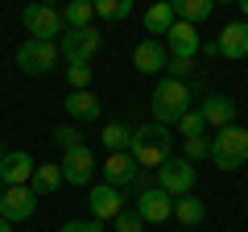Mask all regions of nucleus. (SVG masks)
<instances>
[{
    "label": "nucleus",
    "instance_id": "obj_31",
    "mask_svg": "<svg viewBox=\"0 0 248 232\" xmlns=\"http://www.w3.org/2000/svg\"><path fill=\"white\" fill-rule=\"evenodd\" d=\"M58 232H104V224L99 220H66Z\"/></svg>",
    "mask_w": 248,
    "mask_h": 232
},
{
    "label": "nucleus",
    "instance_id": "obj_11",
    "mask_svg": "<svg viewBox=\"0 0 248 232\" xmlns=\"http://www.w3.org/2000/svg\"><path fill=\"white\" fill-rule=\"evenodd\" d=\"M137 215H141L145 224H166L170 215H174V199L166 195L161 187H145L141 191V199H137V207H133Z\"/></svg>",
    "mask_w": 248,
    "mask_h": 232
},
{
    "label": "nucleus",
    "instance_id": "obj_10",
    "mask_svg": "<svg viewBox=\"0 0 248 232\" xmlns=\"http://www.w3.org/2000/svg\"><path fill=\"white\" fill-rule=\"evenodd\" d=\"M33 170H37L33 153L9 149L4 162H0V182H4V187H29V182H33Z\"/></svg>",
    "mask_w": 248,
    "mask_h": 232
},
{
    "label": "nucleus",
    "instance_id": "obj_21",
    "mask_svg": "<svg viewBox=\"0 0 248 232\" xmlns=\"http://www.w3.org/2000/svg\"><path fill=\"white\" fill-rule=\"evenodd\" d=\"M99 141H104L108 153H128V145H133V129L120 125V120H112V125L99 129Z\"/></svg>",
    "mask_w": 248,
    "mask_h": 232
},
{
    "label": "nucleus",
    "instance_id": "obj_28",
    "mask_svg": "<svg viewBox=\"0 0 248 232\" xmlns=\"http://www.w3.org/2000/svg\"><path fill=\"white\" fill-rule=\"evenodd\" d=\"M178 129H182V137H207V120H203L199 108H190V112L178 120Z\"/></svg>",
    "mask_w": 248,
    "mask_h": 232
},
{
    "label": "nucleus",
    "instance_id": "obj_33",
    "mask_svg": "<svg viewBox=\"0 0 248 232\" xmlns=\"http://www.w3.org/2000/svg\"><path fill=\"white\" fill-rule=\"evenodd\" d=\"M0 232H13V224H9V220H0Z\"/></svg>",
    "mask_w": 248,
    "mask_h": 232
},
{
    "label": "nucleus",
    "instance_id": "obj_2",
    "mask_svg": "<svg viewBox=\"0 0 248 232\" xmlns=\"http://www.w3.org/2000/svg\"><path fill=\"white\" fill-rule=\"evenodd\" d=\"M149 108H153V125H178V120L190 112V87L166 75V79H157V87H153Z\"/></svg>",
    "mask_w": 248,
    "mask_h": 232
},
{
    "label": "nucleus",
    "instance_id": "obj_14",
    "mask_svg": "<svg viewBox=\"0 0 248 232\" xmlns=\"http://www.w3.org/2000/svg\"><path fill=\"white\" fill-rule=\"evenodd\" d=\"M215 54H223V58H232V63L248 58V21L244 17L223 25V33L215 37Z\"/></svg>",
    "mask_w": 248,
    "mask_h": 232
},
{
    "label": "nucleus",
    "instance_id": "obj_16",
    "mask_svg": "<svg viewBox=\"0 0 248 232\" xmlns=\"http://www.w3.org/2000/svg\"><path fill=\"white\" fill-rule=\"evenodd\" d=\"M99 170H104V182H108V187H116V191H124L137 174H141V166L133 162V153H108V162Z\"/></svg>",
    "mask_w": 248,
    "mask_h": 232
},
{
    "label": "nucleus",
    "instance_id": "obj_12",
    "mask_svg": "<svg viewBox=\"0 0 248 232\" xmlns=\"http://www.w3.org/2000/svg\"><path fill=\"white\" fill-rule=\"evenodd\" d=\"M166 50H170V58H186V63H195V54L203 50V37H199L195 25L174 21V29L166 33Z\"/></svg>",
    "mask_w": 248,
    "mask_h": 232
},
{
    "label": "nucleus",
    "instance_id": "obj_18",
    "mask_svg": "<svg viewBox=\"0 0 248 232\" xmlns=\"http://www.w3.org/2000/svg\"><path fill=\"white\" fill-rule=\"evenodd\" d=\"M104 104L95 99V91H71L66 96V116L71 120H99Z\"/></svg>",
    "mask_w": 248,
    "mask_h": 232
},
{
    "label": "nucleus",
    "instance_id": "obj_17",
    "mask_svg": "<svg viewBox=\"0 0 248 232\" xmlns=\"http://www.w3.org/2000/svg\"><path fill=\"white\" fill-rule=\"evenodd\" d=\"M199 112H203L207 129H215V133H219V129H228V125H236V99H232V96H219V91H215V96H207Z\"/></svg>",
    "mask_w": 248,
    "mask_h": 232
},
{
    "label": "nucleus",
    "instance_id": "obj_20",
    "mask_svg": "<svg viewBox=\"0 0 248 232\" xmlns=\"http://www.w3.org/2000/svg\"><path fill=\"white\" fill-rule=\"evenodd\" d=\"M174 4H166V0H157V4H149V9H145V29H149V33H161L166 37L170 29H174Z\"/></svg>",
    "mask_w": 248,
    "mask_h": 232
},
{
    "label": "nucleus",
    "instance_id": "obj_7",
    "mask_svg": "<svg viewBox=\"0 0 248 232\" xmlns=\"http://www.w3.org/2000/svg\"><path fill=\"white\" fill-rule=\"evenodd\" d=\"M25 29L33 33V42H54V37L62 33V13L58 9H50V4H25Z\"/></svg>",
    "mask_w": 248,
    "mask_h": 232
},
{
    "label": "nucleus",
    "instance_id": "obj_19",
    "mask_svg": "<svg viewBox=\"0 0 248 232\" xmlns=\"http://www.w3.org/2000/svg\"><path fill=\"white\" fill-rule=\"evenodd\" d=\"M174 220L186 224V228H199V224L207 220V203H203V199H195V195L174 199Z\"/></svg>",
    "mask_w": 248,
    "mask_h": 232
},
{
    "label": "nucleus",
    "instance_id": "obj_6",
    "mask_svg": "<svg viewBox=\"0 0 248 232\" xmlns=\"http://www.w3.org/2000/svg\"><path fill=\"white\" fill-rule=\"evenodd\" d=\"M195 166H190V162L186 158H170L166 166L157 170V187L166 191L170 199H182V195H190V191H195Z\"/></svg>",
    "mask_w": 248,
    "mask_h": 232
},
{
    "label": "nucleus",
    "instance_id": "obj_5",
    "mask_svg": "<svg viewBox=\"0 0 248 232\" xmlns=\"http://www.w3.org/2000/svg\"><path fill=\"white\" fill-rule=\"evenodd\" d=\"M58 46L54 42H33V37H29V42H21L17 46V66L25 75H46V71H54V66H58Z\"/></svg>",
    "mask_w": 248,
    "mask_h": 232
},
{
    "label": "nucleus",
    "instance_id": "obj_8",
    "mask_svg": "<svg viewBox=\"0 0 248 232\" xmlns=\"http://www.w3.org/2000/svg\"><path fill=\"white\" fill-rule=\"evenodd\" d=\"M33 212H37V191L33 187H4V195H0V220L21 224Z\"/></svg>",
    "mask_w": 248,
    "mask_h": 232
},
{
    "label": "nucleus",
    "instance_id": "obj_29",
    "mask_svg": "<svg viewBox=\"0 0 248 232\" xmlns=\"http://www.w3.org/2000/svg\"><path fill=\"white\" fill-rule=\"evenodd\" d=\"M54 141H58L62 153H71V149H79V145H83V133L75 125H58V129H54Z\"/></svg>",
    "mask_w": 248,
    "mask_h": 232
},
{
    "label": "nucleus",
    "instance_id": "obj_3",
    "mask_svg": "<svg viewBox=\"0 0 248 232\" xmlns=\"http://www.w3.org/2000/svg\"><path fill=\"white\" fill-rule=\"evenodd\" d=\"M211 162L219 170H240L248 162V129L228 125L219 133H211Z\"/></svg>",
    "mask_w": 248,
    "mask_h": 232
},
{
    "label": "nucleus",
    "instance_id": "obj_22",
    "mask_svg": "<svg viewBox=\"0 0 248 232\" xmlns=\"http://www.w3.org/2000/svg\"><path fill=\"white\" fill-rule=\"evenodd\" d=\"M58 182H62V166H58V162H37L33 182H29V187H33L37 195H54V191H58Z\"/></svg>",
    "mask_w": 248,
    "mask_h": 232
},
{
    "label": "nucleus",
    "instance_id": "obj_34",
    "mask_svg": "<svg viewBox=\"0 0 248 232\" xmlns=\"http://www.w3.org/2000/svg\"><path fill=\"white\" fill-rule=\"evenodd\" d=\"M240 13H244V21H248V0H240Z\"/></svg>",
    "mask_w": 248,
    "mask_h": 232
},
{
    "label": "nucleus",
    "instance_id": "obj_15",
    "mask_svg": "<svg viewBox=\"0 0 248 232\" xmlns=\"http://www.w3.org/2000/svg\"><path fill=\"white\" fill-rule=\"evenodd\" d=\"M91 220H116V215L124 212V191H116V187H108V182H99V187H91Z\"/></svg>",
    "mask_w": 248,
    "mask_h": 232
},
{
    "label": "nucleus",
    "instance_id": "obj_27",
    "mask_svg": "<svg viewBox=\"0 0 248 232\" xmlns=\"http://www.w3.org/2000/svg\"><path fill=\"white\" fill-rule=\"evenodd\" d=\"M66 83H71V91H91V63H71Z\"/></svg>",
    "mask_w": 248,
    "mask_h": 232
},
{
    "label": "nucleus",
    "instance_id": "obj_1",
    "mask_svg": "<svg viewBox=\"0 0 248 232\" xmlns=\"http://www.w3.org/2000/svg\"><path fill=\"white\" fill-rule=\"evenodd\" d=\"M128 153H133V162L141 170H161L174 158V137H170L166 125H141V129H133Z\"/></svg>",
    "mask_w": 248,
    "mask_h": 232
},
{
    "label": "nucleus",
    "instance_id": "obj_26",
    "mask_svg": "<svg viewBox=\"0 0 248 232\" xmlns=\"http://www.w3.org/2000/svg\"><path fill=\"white\" fill-rule=\"evenodd\" d=\"M182 158L195 166V162L211 158V137H182Z\"/></svg>",
    "mask_w": 248,
    "mask_h": 232
},
{
    "label": "nucleus",
    "instance_id": "obj_35",
    "mask_svg": "<svg viewBox=\"0 0 248 232\" xmlns=\"http://www.w3.org/2000/svg\"><path fill=\"white\" fill-rule=\"evenodd\" d=\"M4 153H9V149H0V162H4Z\"/></svg>",
    "mask_w": 248,
    "mask_h": 232
},
{
    "label": "nucleus",
    "instance_id": "obj_13",
    "mask_svg": "<svg viewBox=\"0 0 248 232\" xmlns=\"http://www.w3.org/2000/svg\"><path fill=\"white\" fill-rule=\"evenodd\" d=\"M133 66L141 75H161L170 66V50H166V42H157V37H145V42H137V50H133Z\"/></svg>",
    "mask_w": 248,
    "mask_h": 232
},
{
    "label": "nucleus",
    "instance_id": "obj_36",
    "mask_svg": "<svg viewBox=\"0 0 248 232\" xmlns=\"http://www.w3.org/2000/svg\"><path fill=\"white\" fill-rule=\"evenodd\" d=\"M0 195H4V182H0Z\"/></svg>",
    "mask_w": 248,
    "mask_h": 232
},
{
    "label": "nucleus",
    "instance_id": "obj_4",
    "mask_svg": "<svg viewBox=\"0 0 248 232\" xmlns=\"http://www.w3.org/2000/svg\"><path fill=\"white\" fill-rule=\"evenodd\" d=\"M99 46H104V33H99L95 25L91 29H66V33L58 37V54L66 63H91L99 54Z\"/></svg>",
    "mask_w": 248,
    "mask_h": 232
},
{
    "label": "nucleus",
    "instance_id": "obj_9",
    "mask_svg": "<svg viewBox=\"0 0 248 232\" xmlns=\"http://www.w3.org/2000/svg\"><path fill=\"white\" fill-rule=\"evenodd\" d=\"M62 182H71V187H87L91 182V174H95V153L87 149V145H79V149H71V153H62Z\"/></svg>",
    "mask_w": 248,
    "mask_h": 232
},
{
    "label": "nucleus",
    "instance_id": "obj_24",
    "mask_svg": "<svg viewBox=\"0 0 248 232\" xmlns=\"http://www.w3.org/2000/svg\"><path fill=\"white\" fill-rule=\"evenodd\" d=\"M91 17H95V0H75L62 9V25L66 29H91Z\"/></svg>",
    "mask_w": 248,
    "mask_h": 232
},
{
    "label": "nucleus",
    "instance_id": "obj_30",
    "mask_svg": "<svg viewBox=\"0 0 248 232\" xmlns=\"http://www.w3.org/2000/svg\"><path fill=\"white\" fill-rule=\"evenodd\" d=\"M112 224H116V232H145V220H141L137 212H128V207H124Z\"/></svg>",
    "mask_w": 248,
    "mask_h": 232
},
{
    "label": "nucleus",
    "instance_id": "obj_23",
    "mask_svg": "<svg viewBox=\"0 0 248 232\" xmlns=\"http://www.w3.org/2000/svg\"><path fill=\"white\" fill-rule=\"evenodd\" d=\"M215 13L211 0H174V17L186 21V25H199V21H207Z\"/></svg>",
    "mask_w": 248,
    "mask_h": 232
},
{
    "label": "nucleus",
    "instance_id": "obj_32",
    "mask_svg": "<svg viewBox=\"0 0 248 232\" xmlns=\"http://www.w3.org/2000/svg\"><path fill=\"white\" fill-rule=\"evenodd\" d=\"M170 79H178V83H186V75H190V63H186V58H170Z\"/></svg>",
    "mask_w": 248,
    "mask_h": 232
},
{
    "label": "nucleus",
    "instance_id": "obj_25",
    "mask_svg": "<svg viewBox=\"0 0 248 232\" xmlns=\"http://www.w3.org/2000/svg\"><path fill=\"white\" fill-rule=\"evenodd\" d=\"M95 17H104V21H128V17H133V0H95Z\"/></svg>",
    "mask_w": 248,
    "mask_h": 232
}]
</instances>
